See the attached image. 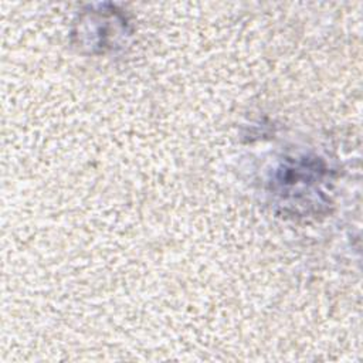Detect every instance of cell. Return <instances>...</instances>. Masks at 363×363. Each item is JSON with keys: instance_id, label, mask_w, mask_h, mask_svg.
<instances>
[{"instance_id": "obj_1", "label": "cell", "mask_w": 363, "mask_h": 363, "mask_svg": "<svg viewBox=\"0 0 363 363\" xmlns=\"http://www.w3.org/2000/svg\"><path fill=\"white\" fill-rule=\"evenodd\" d=\"M328 169L316 159L301 157L291 164H282L277 174V184L279 190L277 191L285 200L291 199V204H301V197L303 203L313 206L326 204L325 191L322 184L326 180Z\"/></svg>"}]
</instances>
